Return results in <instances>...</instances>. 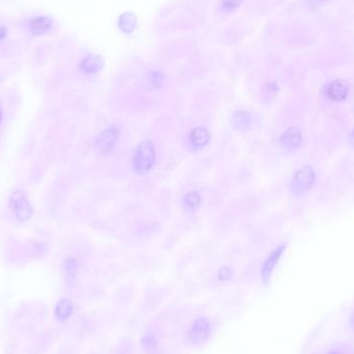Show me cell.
I'll list each match as a JSON object with an SVG mask.
<instances>
[{"label": "cell", "mask_w": 354, "mask_h": 354, "mask_svg": "<svg viewBox=\"0 0 354 354\" xmlns=\"http://www.w3.org/2000/svg\"><path fill=\"white\" fill-rule=\"evenodd\" d=\"M327 354H343V353H341L340 351H337V350H332V351H330Z\"/></svg>", "instance_id": "cell-22"}, {"label": "cell", "mask_w": 354, "mask_h": 354, "mask_svg": "<svg viewBox=\"0 0 354 354\" xmlns=\"http://www.w3.org/2000/svg\"><path fill=\"white\" fill-rule=\"evenodd\" d=\"M156 160V150L153 141L143 140L137 146L133 156V168L137 174L144 175L152 171Z\"/></svg>", "instance_id": "cell-1"}, {"label": "cell", "mask_w": 354, "mask_h": 354, "mask_svg": "<svg viewBox=\"0 0 354 354\" xmlns=\"http://www.w3.org/2000/svg\"><path fill=\"white\" fill-rule=\"evenodd\" d=\"M243 0H221V8L225 12H233L242 5Z\"/></svg>", "instance_id": "cell-17"}, {"label": "cell", "mask_w": 354, "mask_h": 354, "mask_svg": "<svg viewBox=\"0 0 354 354\" xmlns=\"http://www.w3.org/2000/svg\"><path fill=\"white\" fill-rule=\"evenodd\" d=\"M0 121H1V110H0Z\"/></svg>", "instance_id": "cell-23"}, {"label": "cell", "mask_w": 354, "mask_h": 354, "mask_svg": "<svg viewBox=\"0 0 354 354\" xmlns=\"http://www.w3.org/2000/svg\"><path fill=\"white\" fill-rule=\"evenodd\" d=\"M146 79L150 88H158L163 85L165 80L164 75L161 72H157V70H154V72L148 73Z\"/></svg>", "instance_id": "cell-16"}, {"label": "cell", "mask_w": 354, "mask_h": 354, "mask_svg": "<svg viewBox=\"0 0 354 354\" xmlns=\"http://www.w3.org/2000/svg\"><path fill=\"white\" fill-rule=\"evenodd\" d=\"M232 278V270L228 266H222L220 267L218 271V279L221 282H227Z\"/></svg>", "instance_id": "cell-18"}, {"label": "cell", "mask_w": 354, "mask_h": 354, "mask_svg": "<svg viewBox=\"0 0 354 354\" xmlns=\"http://www.w3.org/2000/svg\"><path fill=\"white\" fill-rule=\"evenodd\" d=\"M303 142V135L300 130L296 127H291L280 136V143L287 152H293L297 149Z\"/></svg>", "instance_id": "cell-7"}, {"label": "cell", "mask_w": 354, "mask_h": 354, "mask_svg": "<svg viewBox=\"0 0 354 354\" xmlns=\"http://www.w3.org/2000/svg\"><path fill=\"white\" fill-rule=\"evenodd\" d=\"M286 245L282 244L277 246L269 255L268 257L264 260L261 267V278L264 283H267L271 277V274L278 265L282 255L284 254Z\"/></svg>", "instance_id": "cell-6"}, {"label": "cell", "mask_w": 354, "mask_h": 354, "mask_svg": "<svg viewBox=\"0 0 354 354\" xmlns=\"http://www.w3.org/2000/svg\"><path fill=\"white\" fill-rule=\"evenodd\" d=\"M317 1H323V0H317Z\"/></svg>", "instance_id": "cell-24"}, {"label": "cell", "mask_w": 354, "mask_h": 354, "mask_svg": "<svg viewBox=\"0 0 354 354\" xmlns=\"http://www.w3.org/2000/svg\"><path fill=\"white\" fill-rule=\"evenodd\" d=\"M316 175L312 167L304 166L297 170L290 182L291 191L294 194H303L312 188Z\"/></svg>", "instance_id": "cell-3"}, {"label": "cell", "mask_w": 354, "mask_h": 354, "mask_svg": "<svg viewBox=\"0 0 354 354\" xmlns=\"http://www.w3.org/2000/svg\"><path fill=\"white\" fill-rule=\"evenodd\" d=\"M7 35V29L5 26L0 24V41H3Z\"/></svg>", "instance_id": "cell-20"}, {"label": "cell", "mask_w": 354, "mask_h": 354, "mask_svg": "<svg viewBox=\"0 0 354 354\" xmlns=\"http://www.w3.org/2000/svg\"><path fill=\"white\" fill-rule=\"evenodd\" d=\"M211 335V323L206 317H198L191 324L188 339L193 345H201L209 340Z\"/></svg>", "instance_id": "cell-2"}, {"label": "cell", "mask_w": 354, "mask_h": 354, "mask_svg": "<svg viewBox=\"0 0 354 354\" xmlns=\"http://www.w3.org/2000/svg\"><path fill=\"white\" fill-rule=\"evenodd\" d=\"M65 268L68 273H75L78 269L77 261L73 258H68L65 261Z\"/></svg>", "instance_id": "cell-19"}, {"label": "cell", "mask_w": 354, "mask_h": 354, "mask_svg": "<svg viewBox=\"0 0 354 354\" xmlns=\"http://www.w3.org/2000/svg\"><path fill=\"white\" fill-rule=\"evenodd\" d=\"M350 142H351V144L354 146V131L352 132V134H351V136H350Z\"/></svg>", "instance_id": "cell-21"}, {"label": "cell", "mask_w": 354, "mask_h": 354, "mask_svg": "<svg viewBox=\"0 0 354 354\" xmlns=\"http://www.w3.org/2000/svg\"><path fill=\"white\" fill-rule=\"evenodd\" d=\"M10 204L15 216L21 222H26L31 218L33 209L23 192H14L10 198Z\"/></svg>", "instance_id": "cell-4"}, {"label": "cell", "mask_w": 354, "mask_h": 354, "mask_svg": "<svg viewBox=\"0 0 354 354\" xmlns=\"http://www.w3.org/2000/svg\"><path fill=\"white\" fill-rule=\"evenodd\" d=\"M103 59L95 54H89L85 56L80 63V70L85 75H94L99 73L103 68Z\"/></svg>", "instance_id": "cell-10"}, {"label": "cell", "mask_w": 354, "mask_h": 354, "mask_svg": "<svg viewBox=\"0 0 354 354\" xmlns=\"http://www.w3.org/2000/svg\"><path fill=\"white\" fill-rule=\"evenodd\" d=\"M28 30L32 35L41 37L48 33L53 27V20L48 16L34 17L28 22Z\"/></svg>", "instance_id": "cell-9"}, {"label": "cell", "mask_w": 354, "mask_h": 354, "mask_svg": "<svg viewBox=\"0 0 354 354\" xmlns=\"http://www.w3.org/2000/svg\"><path fill=\"white\" fill-rule=\"evenodd\" d=\"M118 29L125 34H131L137 28V17L135 14L127 12L118 18Z\"/></svg>", "instance_id": "cell-13"}, {"label": "cell", "mask_w": 354, "mask_h": 354, "mask_svg": "<svg viewBox=\"0 0 354 354\" xmlns=\"http://www.w3.org/2000/svg\"><path fill=\"white\" fill-rule=\"evenodd\" d=\"M251 114L245 110H236L231 116L230 122L233 129L237 131H245L251 126Z\"/></svg>", "instance_id": "cell-12"}, {"label": "cell", "mask_w": 354, "mask_h": 354, "mask_svg": "<svg viewBox=\"0 0 354 354\" xmlns=\"http://www.w3.org/2000/svg\"><path fill=\"white\" fill-rule=\"evenodd\" d=\"M119 130L116 127H109L102 131L95 140V146L102 154H108L119 140Z\"/></svg>", "instance_id": "cell-5"}, {"label": "cell", "mask_w": 354, "mask_h": 354, "mask_svg": "<svg viewBox=\"0 0 354 354\" xmlns=\"http://www.w3.org/2000/svg\"><path fill=\"white\" fill-rule=\"evenodd\" d=\"M201 203H202V198L197 191H190L189 193L184 195L183 204L187 209L191 211L197 210L200 207Z\"/></svg>", "instance_id": "cell-14"}, {"label": "cell", "mask_w": 354, "mask_h": 354, "mask_svg": "<svg viewBox=\"0 0 354 354\" xmlns=\"http://www.w3.org/2000/svg\"><path fill=\"white\" fill-rule=\"evenodd\" d=\"M210 142V133L205 127H196L193 129L189 134V145L190 147L199 152V150L205 148Z\"/></svg>", "instance_id": "cell-8"}, {"label": "cell", "mask_w": 354, "mask_h": 354, "mask_svg": "<svg viewBox=\"0 0 354 354\" xmlns=\"http://www.w3.org/2000/svg\"><path fill=\"white\" fill-rule=\"evenodd\" d=\"M73 312V305L67 298L61 299L56 307V317L59 320H66Z\"/></svg>", "instance_id": "cell-15"}, {"label": "cell", "mask_w": 354, "mask_h": 354, "mask_svg": "<svg viewBox=\"0 0 354 354\" xmlns=\"http://www.w3.org/2000/svg\"><path fill=\"white\" fill-rule=\"evenodd\" d=\"M349 92L348 83L343 80H335L332 82L327 88V95L334 102H342L346 99Z\"/></svg>", "instance_id": "cell-11"}]
</instances>
